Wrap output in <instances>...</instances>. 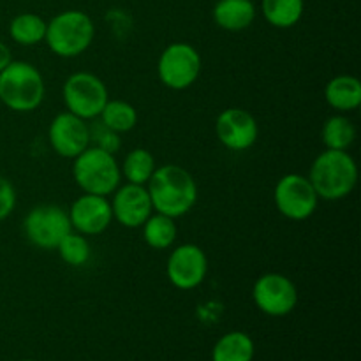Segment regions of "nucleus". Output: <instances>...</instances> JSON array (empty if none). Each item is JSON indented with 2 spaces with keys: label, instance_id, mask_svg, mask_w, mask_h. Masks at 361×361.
<instances>
[{
  "label": "nucleus",
  "instance_id": "f257e3e1",
  "mask_svg": "<svg viewBox=\"0 0 361 361\" xmlns=\"http://www.w3.org/2000/svg\"><path fill=\"white\" fill-rule=\"evenodd\" d=\"M154 212L168 217L180 219L189 214L197 201V183L185 168L178 164L157 166L148 180Z\"/></svg>",
  "mask_w": 361,
  "mask_h": 361
},
{
  "label": "nucleus",
  "instance_id": "f03ea898",
  "mask_svg": "<svg viewBox=\"0 0 361 361\" xmlns=\"http://www.w3.org/2000/svg\"><path fill=\"white\" fill-rule=\"evenodd\" d=\"M309 180L319 200L341 201L358 183V164L348 150L324 148L309 169Z\"/></svg>",
  "mask_w": 361,
  "mask_h": 361
},
{
  "label": "nucleus",
  "instance_id": "7ed1b4c3",
  "mask_svg": "<svg viewBox=\"0 0 361 361\" xmlns=\"http://www.w3.org/2000/svg\"><path fill=\"white\" fill-rule=\"evenodd\" d=\"M46 95L41 71L25 60H13L0 73V102L14 113H32Z\"/></svg>",
  "mask_w": 361,
  "mask_h": 361
},
{
  "label": "nucleus",
  "instance_id": "20e7f679",
  "mask_svg": "<svg viewBox=\"0 0 361 361\" xmlns=\"http://www.w3.org/2000/svg\"><path fill=\"white\" fill-rule=\"evenodd\" d=\"M94 37V20L83 11L69 9L48 21L44 42L60 59H76L90 48Z\"/></svg>",
  "mask_w": 361,
  "mask_h": 361
},
{
  "label": "nucleus",
  "instance_id": "39448f33",
  "mask_svg": "<svg viewBox=\"0 0 361 361\" xmlns=\"http://www.w3.org/2000/svg\"><path fill=\"white\" fill-rule=\"evenodd\" d=\"M73 178L83 192L109 197L122 183V173L116 155L88 147L73 159Z\"/></svg>",
  "mask_w": 361,
  "mask_h": 361
},
{
  "label": "nucleus",
  "instance_id": "423d86ee",
  "mask_svg": "<svg viewBox=\"0 0 361 361\" xmlns=\"http://www.w3.org/2000/svg\"><path fill=\"white\" fill-rule=\"evenodd\" d=\"M66 109L80 118L95 120L109 101V92L104 81L94 73L78 71L66 80L62 88Z\"/></svg>",
  "mask_w": 361,
  "mask_h": 361
},
{
  "label": "nucleus",
  "instance_id": "0eeeda50",
  "mask_svg": "<svg viewBox=\"0 0 361 361\" xmlns=\"http://www.w3.org/2000/svg\"><path fill=\"white\" fill-rule=\"evenodd\" d=\"M201 55L189 42H171L157 60L159 81L169 90H187L201 74Z\"/></svg>",
  "mask_w": 361,
  "mask_h": 361
},
{
  "label": "nucleus",
  "instance_id": "6e6552de",
  "mask_svg": "<svg viewBox=\"0 0 361 361\" xmlns=\"http://www.w3.org/2000/svg\"><path fill=\"white\" fill-rule=\"evenodd\" d=\"M23 231L32 245L42 250H51L73 231L67 210L53 203L37 204L27 214Z\"/></svg>",
  "mask_w": 361,
  "mask_h": 361
},
{
  "label": "nucleus",
  "instance_id": "1a4fd4ad",
  "mask_svg": "<svg viewBox=\"0 0 361 361\" xmlns=\"http://www.w3.org/2000/svg\"><path fill=\"white\" fill-rule=\"evenodd\" d=\"M274 201L279 214L295 222L312 217L319 204L309 176L300 173H288L279 180L274 189Z\"/></svg>",
  "mask_w": 361,
  "mask_h": 361
},
{
  "label": "nucleus",
  "instance_id": "9d476101",
  "mask_svg": "<svg viewBox=\"0 0 361 361\" xmlns=\"http://www.w3.org/2000/svg\"><path fill=\"white\" fill-rule=\"evenodd\" d=\"M252 300L257 310L270 317H284L298 305V289L286 275L270 271L256 279L252 286Z\"/></svg>",
  "mask_w": 361,
  "mask_h": 361
},
{
  "label": "nucleus",
  "instance_id": "9b49d317",
  "mask_svg": "<svg viewBox=\"0 0 361 361\" xmlns=\"http://www.w3.org/2000/svg\"><path fill=\"white\" fill-rule=\"evenodd\" d=\"M208 274V257L196 243H182L171 250L166 263L169 282L180 291H190L201 286Z\"/></svg>",
  "mask_w": 361,
  "mask_h": 361
},
{
  "label": "nucleus",
  "instance_id": "f8f14e48",
  "mask_svg": "<svg viewBox=\"0 0 361 361\" xmlns=\"http://www.w3.org/2000/svg\"><path fill=\"white\" fill-rule=\"evenodd\" d=\"M48 141L56 155L73 161L90 147L88 122L66 109L55 115V118L49 122Z\"/></svg>",
  "mask_w": 361,
  "mask_h": 361
},
{
  "label": "nucleus",
  "instance_id": "ddd939ff",
  "mask_svg": "<svg viewBox=\"0 0 361 361\" xmlns=\"http://www.w3.org/2000/svg\"><path fill=\"white\" fill-rule=\"evenodd\" d=\"M219 143L231 152H245L256 145L259 126L252 113L243 108H226L215 120Z\"/></svg>",
  "mask_w": 361,
  "mask_h": 361
},
{
  "label": "nucleus",
  "instance_id": "4468645a",
  "mask_svg": "<svg viewBox=\"0 0 361 361\" xmlns=\"http://www.w3.org/2000/svg\"><path fill=\"white\" fill-rule=\"evenodd\" d=\"M73 231L85 236L102 235L113 222L109 197L83 192L67 210Z\"/></svg>",
  "mask_w": 361,
  "mask_h": 361
},
{
  "label": "nucleus",
  "instance_id": "2eb2a0df",
  "mask_svg": "<svg viewBox=\"0 0 361 361\" xmlns=\"http://www.w3.org/2000/svg\"><path fill=\"white\" fill-rule=\"evenodd\" d=\"M109 203H111L113 221L127 229H140L147 222V219L154 214L147 185H136V183L127 182L120 183L115 192L111 194Z\"/></svg>",
  "mask_w": 361,
  "mask_h": 361
},
{
  "label": "nucleus",
  "instance_id": "dca6fc26",
  "mask_svg": "<svg viewBox=\"0 0 361 361\" xmlns=\"http://www.w3.org/2000/svg\"><path fill=\"white\" fill-rule=\"evenodd\" d=\"M326 104L337 113L356 111L361 106V81L351 74H338L324 87Z\"/></svg>",
  "mask_w": 361,
  "mask_h": 361
},
{
  "label": "nucleus",
  "instance_id": "f3484780",
  "mask_svg": "<svg viewBox=\"0 0 361 361\" xmlns=\"http://www.w3.org/2000/svg\"><path fill=\"white\" fill-rule=\"evenodd\" d=\"M256 13L252 0H217L212 18L222 30L242 32L254 23Z\"/></svg>",
  "mask_w": 361,
  "mask_h": 361
},
{
  "label": "nucleus",
  "instance_id": "a211bd4d",
  "mask_svg": "<svg viewBox=\"0 0 361 361\" xmlns=\"http://www.w3.org/2000/svg\"><path fill=\"white\" fill-rule=\"evenodd\" d=\"M140 229L143 231L145 243L154 250L171 249L178 236L176 219L157 214V212H154Z\"/></svg>",
  "mask_w": 361,
  "mask_h": 361
},
{
  "label": "nucleus",
  "instance_id": "6ab92c4d",
  "mask_svg": "<svg viewBox=\"0 0 361 361\" xmlns=\"http://www.w3.org/2000/svg\"><path fill=\"white\" fill-rule=\"evenodd\" d=\"M254 355V341L245 331H229L215 342L212 361H252Z\"/></svg>",
  "mask_w": 361,
  "mask_h": 361
},
{
  "label": "nucleus",
  "instance_id": "aec40b11",
  "mask_svg": "<svg viewBox=\"0 0 361 361\" xmlns=\"http://www.w3.org/2000/svg\"><path fill=\"white\" fill-rule=\"evenodd\" d=\"M356 140V127L344 113H335L321 127V141L330 150H349Z\"/></svg>",
  "mask_w": 361,
  "mask_h": 361
},
{
  "label": "nucleus",
  "instance_id": "412c9836",
  "mask_svg": "<svg viewBox=\"0 0 361 361\" xmlns=\"http://www.w3.org/2000/svg\"><path fill=\"white\" fill-rule=\"evenodd\" d=\"M46 25L48 21L42 20L35 13H20L11 20L9 37L20 46H35L44 42L46 37Z\"/></svg>",
  "mask_w": 361,
  "mask_h": 361
},
{
  "label": "nucleus",
  "instance_id": "4be33fe9",
  "mask_svg": "<svg viewBox=\"0 0 361 361\" xmlns=\"http://www.w3.org/2000/svg\"><path fill=\"white\" fill-rule=\"evenodd\" d=\"M261 11L271 27L291 28L302 20L305 0H261Z\"/></svg>",
  "mask_w": 361,
  "mask_h": 361
},
{
  "label": "nucleus",
  "instance_id": "5701e85b",
  "mask_svg": "<svg viewBox=\"0 0 361 361\" xmlns=\"http://www.w3.org/2000/svg\"><path fill=\"white\" fill-rule=\"evenodd\" d=\"M155 159L147 148H133L129 154L123 157L120 164V173L126 178L127 183H136V185H147L148 180L154 175Z\"/></svg>",
  "mask_w": 361,
  "mask_h": 361
},
{
  "label": "nucleus",
  "instance_id": "b1692460",
  "mask_svg": "<svg viewBox=\"0 0 361 361\" xmlns=\"http://www.w3.org/2000/svg\"><path fill=\"white\" fill-rule=\"evenodd\" d=\"M97 120H101L108 129L118 134H126L136 127L137 111L130 102L122 101V99H109Z\"/></svg>",
  "mask_w": 361,
  "mask_h": 361
},
{
  "label": "nucleus",
  "instance_id": "393cba45",
  "mask_svg": "<svg viewBox=\"0 0 361 361\" xmlns=\"http://www.w3.org/2000/svg\"><path fill=\"white\" fill-rule=\"evenodd\" d=\"M55 250L59 252L60 259L73 268H80L83 267V264H87L92 256V249H90V242H88V238L76 231H71L69 235L59 243V247H56Z\"/></svg>",
  "mask_w": 361,
  "mask_h": 361
},
{
  "label": "nucleus",
  "instance_id": "a878e982",
  "mask_svg": "<svg viewBox=\"0 0 361 361\" xmlns=\"http://www.w3.org/2000/svg\"><path fill=\"white\" fill-rule=\"evenodd\" d=\"M88 123L90 129V147L101 148V150L108 152V154L116 155V152L122 148V134L115 133V130L108 129L101 120H90Z\"/></svg>",
  "mask_w": 361,
  "mask_h": 361
},
{
  "label": "nucleus",
  "instance_id": "bb28decb",
  "mask_svg": "<svg viewBox=\"0 0 361 361\" xmlns=\"http://www.w3.org/2000/svg\"><path fill=\"white\" fill-rule=\"evenodd\" d=\"M16 208V190L14 185L6 178L0 176V222L6 221Z\"/></svg>",
  "mask_w": 361,
  "mask_h": 361
},
{
  "label": "nucleus",
  "instance_id": "cd10ccee",
  "mask_svg": "<svg viewBox=\"0 0 361 361\" xmlns=\"http://www.w3.org/2000/svg\"><path fill=\"white\" fill-rule=\"evenodd\" d=\"M11 62H13V53H11V48L6 44V42L0 41V73H2Z\"/></svg>",
  "mask_w": 361,
  "mask_h": 361
},
{
  "label": "nucleus",
  "instance_id": "c85d7f7f",
  "mask_svg": "<svg viewBox=\"0 0 361 361\" xmlns=\"http://www.w3.org/2000/svg\"><path fill=\"white\" fill-rule=\"evenodd\" d=\"M21 361H35V360H21Z\"/></svg>",
  "mask_w": 361,
  "mask_h": 361
}]
</instances>
